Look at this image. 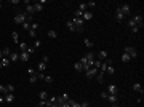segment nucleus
<instances>
[{
  "label": "nucleus",
  "mask_w": 144,
  "mask_h": 107,
  "mask_svg": "<svg viewBox=\"0 0 144 107\" xmlns=\"http://www.w3.org/2000/svg\"><path fill=\"white\" fill-rule=\"evenodd\" d=\"M34 8H35V11H38V13H40V11L43 10V5H42V3H38V2H37V3H34Z\"/></svg>",
  "instance_id": "nucleus-25"
},
{
  "label": "nucleus",
  "mask_w": 144,
  "mask_h": 107,
  "mask_svg": "<svg viewBox=\"0 0 144 107\" xmlns=\"http://www.w3.org/2000/svg\"><path fill=\"white\" fill-rule=\"evenodd\" d=\"M26 13H27V15H31V16H34V13H35L34 5H26Z\"/></svg>",
  "instance_id": "nucleus-13"
},
{
  "label": "nucleus",
  "mask_w": 144,
  "mask_h": 107,
  "mask_svg": "<svg viewBox=\"0 0 144 107\" xmlns=\"http://www.w3.org/2000/svg\"><path fill=\"white\" fill-rule=\"evenodd\" d=\"M107 101L112 102V104H117V94H109L107 96Z\"/></svg>",
  "instance_id": "nucleus-18"
},
{
  "label": "nucleus",
  "mask_w": 144,
  "mask_h": 107,
  "mask_svg": "<svg viewBox=\"0 0 144 107\" xmlns=\"http://www.w3.org/2000/svg\"><path fill=\"white\" fill-rule=\"evenodd\" d=\"M66 26H67V29H69L70 32H75V26H74V22H72V19H69V21L66 22Z\"/></svg>",
  "instance_id": "nucleus-15"
},
{
  "label": "nucleus",
  "mask_w": 144,
  "mask_h": 107,
  "mask_svg": "<svg viewBox=\"0 0 144 107\" xmlns=\"http://www.w3.org/2000/svg\"><path fill=\"white\" fill-rule=\"evenodd\" d=\"M95 56H98L99 61H104V59H107V51L106 50H101V51H99L98 54H95Z\"/></svg>",
  "instance_id": "nucleus-8"
},
{
  "label": "nucleus",
  "mask_w": 144,
  "mask_h": 107,
  "mask_svg": "<svg viewBox=\"0 0 144 107\" xmlns=\"http://www.w3.org/2000/svg\"><path fill=\"white\" fill-rule=\"evenodd\" d=\"M0 93H2V94H8V90H6L5 85H0Z\"/></svg>",
  "instance_id": "nucleus-35"
},
{
  "label": "nucleus",
  "mask_w": 144,
  "mask_h": 107,
  "mask_svg": "<svg viewBox=\"0 0 144 107\" xmlns=\"http://www.w3.org/2000/svg\"><path fill=\"white\" fill-rule=\"evenodd\" d=\"M48 37H50V38H56V37H58L56 31H48Z\"/></svg>",
  "instance_id": "nucleus-34"
},
{
  "label": "nucleus",
  "mask_w": 144,
  "mask_h": 107,
  "mask_svg": "<svg viewBox=\"0 0 144 107\" xmlns=\"http://www.w3.org/2000/svg\"><path fill=\"white\" fill-rule=\"evenodd\" d=\"M13 101H15V94H13V93L5 94V102H13Z\"/></svg>",
  "instance_id": "nucleus-16"
},
{
  "label": "nucleus",
  "mask_w": 144,
  "mask_h": 107,
  "mask_svg": "<svg viewBox=\"0 0 144 107\" xmlns=\"http://www.w3.org/2000/svg\"><path fill=\"white\" fill-rule=\"evenodd\" d=\"M45 77H47V75L43 74V72H37V78L38 80H45Z\"/></svg>",
  "instance_id": "nucleus-38"
},
{
  "label": "nucleus",
  "mask_w": 144,
  "mask_h": 107,
  "mask_svg": "<svg viewBox=\"0 0 144 107\" xmlns=\"http://www.w3.org/2000/svg\"><path fill=\"white\" fill-rule=\"evenodd\" d=\"M83 43H85V46H86V48H88V50H90L91 46H93V45H95V43L91 42L90 38H85V42H83Z\"/></svg>",
  "instance_id": "nucleus-24"
},
{
  "label": "nucleus",
  "mask_w": 144,
  "mask_h": 107,
  "mask_svg": "<svg viewBox=\"0 0 144 107\" xmlns=\"http://www.w3.org/2000/svg\"><path fill=\"white\" fill-rule=\"evenodd\" d=\"M26 21V13H18L15 16V22L16 24H22V22Z\"/></svg>",
  "instance_id": "nucleus-5"
},
{
  "label": "nucleus",
  "mask_w": 144,
  "mask_h": 107,
  "mask_svg": "<svg viewBox=\"0 0 144 107\" xmlns=\"http://www.w3.org/2000/svg\"><path fill=\"white\" fill-rule=\"evenodd\" d=\"M72 22H74V26H75V32H83L85 21H83L82 18H74V19H72Z\"/></svg>",
  "instance_id": "nucleus-1"
},
{
  "label": "nucleus",
  "mask_w": 144,
  "mask_h": 107,
  "mask_svg": "<svg viewBox=\"0 0 144 107\" xmlns=\"http://www.w3.org/2000/svg\"><path fill=\"white\" fill-rule=\"evenodd\" d=\"M118 8H120V11L123 13V16H125V18L130 15V5H120Z\"/></svg>",
  "instance_id": "nucleus-7"
},
{
  "label": "nucleus",
  "mask_w": 144,
  "mask_h": 107,
  "mask_svg": "<svg viewBox=\"0 0 144 107\" xmlns=\"http://www.w3.org/2000/svg\"><path fill=\"white\" fill-rule=\"evenodd\" d=\"M86 8H88V6H86V3H80V5H79V10L80 11H86Z\"/></svg>",
  "instance_id": "nucleus-39"
},
{
  "label": "nucleus",
  "mask_w": 144,
  "mask_h": 107,
  "mask_svg": "<svg viewBox=\"0 0 144 107\" xmlns=\"http://www.w3.org/2000/svg\"><path fill=\"white\" fill-rule=\"evenodd\" d=\"M3 102H5V97H3V96H0V104H3Z\"/></svg>",
  "instance_id": "nucleus-52"
},
{
  "label": "nucleus",
  "mask_w": 144,
  "mask_h": 107,
  "mask_svg": "<svg viewBox=\"0 0 144 107\" xmlns=\"http://www.w3.org/2000/svg\"><path fill=\"white\" fill-rule=\"evenodd\" d=\"M96 80H98V83H102L104 82V74L102 72H98L96 74Z\"/></svg>",
  "instance_id": "nucleus-21"
},
{
  "label": "nucleus",
  "mask_w": 144,
  "mask_h": 107,
  "mask_svg": "<svg viewBox=\"0 0 144 107\" xmlns=\"http://www.w3.org/2000/svg\"><path fill=\"white\" fill-rule=\"evenodd\" d=\"M2 58H3V53H2V50H0V61H2Z\"/></svg>",
  "instance_id": "nucleus-54"
},
{
  "label": "nucleus",
  "mask_w": 144,
  "mask_h": 107,
  "mask_svg": "<svg viewBox=\"0 0 144 107\" xmlns=\"http://www.w3.org/2000/svg\"><path fill=\"white\" fill-rule=\"evenodd\" d=\"M86 6H90V8H95V6H96V2H88V3H86Z\"/></svg>",
  "instance_id": "nucleus-45"
},
{
  "label": "nucleus",
  "mask_w": 144,
  "mask_h": 107,
  "mask_svg": "<svg viewBox=\"0 0 144 107\" xmlns=\"http://www.w3.org/2000/svg\"><path fill=\"white\" fill-rule=\"evenodd\" d=\"M8 59H10L11 62H16V61H19V54L16 53V51H11V54L8 56Z\"/></svg>",
  "instance_id": "nucleus-10"
},
{
  "label": "nucleus",
  "mask_w": 144,
  "mask_h": 107,
  "mask_svg": "<svg viewBox=\"0 0 144 107\" xmlns=\"http://www.w3.org/2000/svg\"><path fill=\"white\" fill-rule=\"evenodd\" d=\"M107 94H117V85L115 83H111L107 86Z\"/></svg>",
  "instance_id": "nucleus-6"
},
{
  "label": "nucleus",
  "mask_w": 144,
  "mask_h": 107,
  "mask_svg": "<svg viewBox=\"0 0 144 107\" xmlns=\"http://www.w3.org/2000/svg\"><path fill=\"white\" fill-rule=\"evenodd\" d=\"M106 72H107V74H109V75H114V74H115V69H114V67H112V66H107Z\"/></svg>",
  "instance_id": "nucleus-29"
},
{
  "label": "nucleus",
  "mask_w": 144,
  "mask_h": 107,
  "mask_svg": "<svg viewBox=\"0 0 144 107\" xmlns=\"http://www.w3.org/2000/svg\"><path fill=\"white\" fill-rule=\"evenodd\" d=\"M48 59H50V56H47V54H45V56L42 58V62H45V64H47V62H48Z\"/></svg>",
  "instance_id": "nucleus-46"
},
{
  "label": "nucleus",
  "mask_w": 144,
  "mask_h": 107,
  "mask_svg": "<svg viewBox=\"0 0 144 107\" xmlns=\"http://www.w3.org/2000/svg\"><path fill=\"white\" fill-rule=\"evenodd\" d=\"M130 29H131V32H133V34L139 32V27H138V26H133V27H130Z\"/></svg>",
  "instance_id": "nucleus-42"
},
{
  "label": "nucleus",
  "mask_w": 144,
  "mask_h": 107,
  "mask_svg": "<svg viewBox=\"0 0 144 107\" xmlns=\"http://www.w3.org/2000/svg\"><path fill=\"white\" fill-rule=\"evenodd\" d=\"M21 26H22V29H24V31H31V24H29L27 21H24Z\"/></svg>",
  "instance_id": "nucleus-33"
},
{
  "label": "nucleus",
  "mask_w": 144,
  "mask_h": 107,
  "mask_svg": "<svg viewBox=\"0 0 144 107\" xmlns=\"http://www.w3.org/2000/svg\"><path fill=\"white\" fill-rule=\"evenodd\" d=\"M0 67H2V61H0Z\"/></svg>",
  "instance_id": "nucleus-56"
},
{
  "label": "nucleus",
  "mask_w": 144,
  "mask_h": 107,
  "mask_svg": "<svg viewBox=\"0 0 144 107\" xmlns=\"http://www.w3.org/2000/svg\"><path fill=\"white\" fill-rule=\"evenodd\" d=\"M38 97H40V101H47L48 99V93L47 91H40V93H38Z\"/></svg>",
  "instance_id": "nucleus-17"
},
{
  "label": "nucleus",
  "mask_w": 144,
  "mask_h": 107,
  "mask_svg": "<svg viewBox=\"0 0 144 107\" xmlns=\"http://www.w3.org/2000/svg\"><path fill=\"white\" fill-rule=\"evenodd\" d=\"M91 18H93V13H91V11H83V15H82V19H83V21H90Z\"/></svg>",
  "instance_id": "nucleus-9"
},
{
  "label": "nucleus",
  "mask_w": 144,
  "mask_h": 107,
  "mask_svg": "<svg viewBox=\"0 0 144 107\" xmlns=\"http://www.w3.org/2000/svg\"><path fill=\"white\" fill-rule=\"evenodd\" d=\"M82 15H83V11H80L79 8L74 11V16H75V18H82Z\"/></svg>",
  "instance_id": "nucleus-36"
},
{
  "label": "nucleus",
  "mask_w": 144,
  "mask_h": 107,
  "mask_svg": "<svg viewBox=\"0 0 144 107\" xmlns=\"http://www.w3.org/2000/svg\"><path fill=\"white\" fill-rule=\"evenodd\" d=\"M27 48H29V45H27V43H19V50H21V53H22V51H27Z\"/></svg>",
  "instance_id": "nucleus-26"
},
{
  "label": "nucleus",
  "mask_w": 144,
  "mask_h": 107,
  "mask_svg": "<svg viewBox=\"0 0 144 107\" xmlns=\"http://www.w3.org/2000/svg\"><path fill=\"white\" fill-rule=\"evenodd\" d=\"M133 90L136 91V93H139V94H143L144 91H143V86H141V83H134L133 85Z\"/></svg>",
  "instance_id": "nucleus-14"
},
{
  "label": "nucleus",
  "mask_w": 144,
  "mask_h": 107,
  "mask_svg": "<svg viewBox=\"0 0 144 107\" xmlns=\"http://www.w3.org/2000/svg\"><path fill=\"white\" fill-rule=\"evenodd\" d=\"M27 74H29V75H34V74H37V70L31 67V69H27Z\"/></svg>",
  "instance_id": "nucleus-44"
},
{
  "label": "nucleus",
  "mask_w": 144,
  "mask_h": 107,
  "mask_svg": "<svg viewBox=\"0 0 144 107\" xmlns=\"http://www.w3.org/2000/svg\"><path fill=\"white\" fill-rule=\"evenodd\" d=\"M2 53H3V56H5V58H8V56L11 54V50L10 48H3V50H2Z\"/></svg>",
  "instance_id": "nucleus-30"
},
{
  "label": "nucleus",
  "mask_w": 144,
  "mask_h": 107,
  "mask_svg": "<svg viewBox=\"0 0 144 107\" xmlns=\"http://www.w3.org/2000/svg\"><path fill=\"white\" fill-rule=\"evenodd\" d=\"M40 46H42V42H40V40H35V42H34V48L37 50V48H40Z\"/></svg>",
  "instance_id": "nucleus-40"
},
{
  "label": "nucleus",
  "mask_w": 144,
  "mask_h": 107,
  "mask_svg": "<svg viewBox=\"0 0 144 107\" xmlns=\"http://www.w3.org/2000/svg\"><path fill=\"white\" fill-rule=\"evenodd\" d=\"M123 18H125V16H123V13L120 11V8L117 6V8H115V19H117V21H123Z\"/></svg>",
  "instance_id": "nucleus-12"
},
{
  "label": "nucleus",
  "mask_w": 144,
  "mask_h": 107,
  "mask_svg": "<svg viewBox=\"0 0 144 107\" xmlns=\"http://www.w3.org/2000/svg\"><path fill=\"white\" fill-rule=\"evenodd\" d=\"M43 106H47V101H40L38 102V107H43Z\"/></svg>",
  "instance_id": "nucleus-50"
},
{
  "label": "nucleus",
  "mask_w": 144,
  "mask_h": 107,
  "mask_svg": "<svg viewBox=\"0 0 144 107\" xmlns=\"http://www.w3.org/2000/svg\"><path fill=\"white\" fill-rule=\"evenodd\" d=\"M27 53H29V54H34V53H35V48H34V46H29V48H27Z\"/></svg>",
  "instance_id": "nucleus-43"
},
{
  "label": "nucleus",
  "mask_w": 144,
  "mask_h": 107,
  "mask_svg": "<svg viewBox=\"0 0 144 107\" xmlns=\"http://www.w3.org/2000/svg\"><path fill=\"white\" fill-rule=\"evenodd\" d=\"M67 101H69L70 107H80V104H79V102H75L74 99H70V97H69V99H67Z\"/></svg>",
  "instance_id": "nucleus-31"
},
{
  "label": "nucleus",
  "mask_w": 144,
  "mask_h": 107,
  "mask_svg": "<svg viewBox=\"0 0 144 107\" xmlns=\"http://www.w3.org/2000/svg\"><path fill=\"white\" fill-rule=\"evenodd\" d=\"M5 86H6V90H8V93H13V91H15V85L8 83V85H5Z\"/></svg>",
  "instance_id": "nucleus-37"
},
{
  "label": "nucleus",
  "mask_w": 144,
  "mask_h": 107,
  "mask_svg": "<svg viewBox=\"0 0 144 107\" xmlns=\"http://www.w3.org/2000/svg\"><path fill=\"white\" fill-rule=\"evenodd\" d=\"M99 70L96 69V67H90L88 70H85V75L88 77V78H93V77H96V74H98Z\"/></svg>",
  "instance_id": "nucleus-4"
},
{
  "label": "nucleus",
  "mask_w": 144,
  "mask_h": 107,
  "mask_svg": "<svg viewBox=\"0 0 144 107\" xmlns=\"http://www.w3.org/2000/svg\"><path fill=\"white\" fill-rule=\"evenodd\" d=\"M107 96H109V94H107V91H102V93H101V97H102V99H107Z\"/></svg>",
  "instance_id": "nucleus-47"
},
{
  "label": "nucleus",
  "mask_w": 144,
  "mask_h": 107,
  "mask_svg": "<svg viewBox=\"0 0 144 107\" xmlns=\"http://www.w3.org/2000/svg\"><path fill=\"white\" fill-rule=\"evenodd\" d=\"M48 107H59V106H58V104H56V102H54V104H50V106H48Z\"/></svg>",
  "instance_id": "nucleus-53"
},
{
  "label": "nucleus",
  "mask_w": 144,
  "mask_h": 107,
  "mask_svg": "<svg viewBox=\"0 0 144 107\" xmlns=\"http://www.w3.org/2000/svg\"><path fill=\"white\" fill-rule=\"evenodd\" d=\"M45 82H47V83H51L53 78H51V77H45Z\"/></svg>",
  "instance_id": "nucleus-48"
},
{
  "label": "nucleus",
  "mask_w": 144,
  "mask_h": 107,
  "mask_svg": "<svg viewBox=\"0 0 144 107\" xmlns=\"http://www.w3.org/2000/svg\"><path fill=\"white\" fill-rule=\"evenodd\" d=\"M45 69H47V64H45V62H38V70L37 72H43Z\"/></svg>",
  "instance_id": "nucleus-27"
},
{
  "label": "nucleus",
  "mask_w": 144,
  "mask_h": 107,
  "mask_svg": "<svg viewBox=\"0 0 144 107\" xmlns=\"http://www.w3.org/2000/svg\"><path fill=\"white\" fill-rule=\"evenodd\" d=\"M37 80H38V78H37V74H34V75H31V77H29V83H35Z\"/></svg>",
  "instance_id": "nucleus-32"
},
{
  "label": "nucleus",
  "mask_w": 144,
  "mask_h": 107,
  "mask_svg": "<svg viewBox=\"0 0 144 107\" xmlns=\"http://www.w3.org/2000/svg\"><path fill=\"white\" fill-rule=\"evenodd\" d=\"M107 66H109V64H107L106 61H102V62H101V66H99V72H102V74H106V69H107Z\"/></svg>",
  "instance_id": "nucleus-19"
},
{
  "label": "nucleus",
  "mask_w": 144,
  "mask_h": 107,
  "mask_svg": "<svg viewBox=\"0 0 144 107\" xmlns=\"http://www.w3.org/2000/svg\"><path fill=\"white\" fill-rule=\"evenodd\" d=\"M10 59L8 58H5V56H3V58H2V67H6V66H10Z\"/></svg>",
  "instance_id": "nucleus-23"
},
{
  "label": "nucleus",
  "mask_w": 144,
  "mask_h": 107,
  "mask_svg": "<svg viewBox=\"0 0 144 107\" xmlns=\"http://www.w3.org/2000/svg\"><path fill=\"white\" fill-rule=\"evenodd\" d=\"M112 107H118V106H117V104H112Z\"/></svg>",
  "instance_id": "nucleus-55"
},
{
  "label": "nucleus",
  "mask_w": 144,
  "mask_h": 107,
  "mask_svg": "<svg viewBox=\"0 0 144 107\" xmlns=\"http://www.w3.org/2000/svg\"><path fill=\"white\" fill-rule=\"evenodd\" d=\"M29 35H31L32 38H35V31H29Z\"/></svg>",
  "instance_id": "nucleus-49"
},
{
  "label": "nucleus",
  "mask_w": 144,
  "mask_h": 107,
  "mask_svg": "<svg viewBox=\"0 0 144 107\" xmlns=\"http://www.w3.org/2000/svg\"><path fill=\"white\" fill-rule=\"evenodd\" d=\"M11 37H13V42H15V43H19V37H18V32H15V31H13Z\"/></svg>",
  "instance_id": "nucleus-28"
},
{
  "label": "nucleus",
  "mask_w": 144,
  "mask_h": 107,
  "mask_svg": "<svg viewBox=\"0 0 144 107\" xmlns=\"http://www.w3.org/2000/svg\"><path fill=\"white\" fill-rule=\"evenodd\" d=\"M123 53H127L131 59H134L136 56H138V51H136L134 46H125V51H123Z\"/></svg>",
  "instance_id": "nucleus-2"
},
{
  "label": "nucleus",
  "mask_w": 144,
  "mask_h": 107,
  "mask_svg": "<svg viewBox=\"0 0 144 107\" xmlns=\"http://www.w3.org/2000/svg\"><path fill=\"white\" fill-rule=\"evenodd\" d=\"M37 29H38V24L37 22H32L31 24V31H37Z\"/></svg>",
  "instance_id": "nucleus-41"
},
{
  "label": "nucleus",
  "mask_w": 144,
  "mask_h": 107,
  "mask_svg": "<svg viewBox=\"0 0 144 107\" xmlns=\"http://www.w3.org/2000/svg\"><path fill=\"white\" fill-rule=\"evenodd\" d=\"M120 61H122V62H128V61H131V58H130L127 53H123L122 56H120Z\"/></svg>",
  "instance_id": "nucleus-22"
},
{
  "label": "nucleus",
  "mask_w": 144,
  "mask_h": 107,
  "mask_svg": "<svg viewBox=\"0 0 144 107\" xmlns=\"http://www.w3.org/2000/svg\"><path fill=\"white\" fill-rule=\"evenodd\" d=\"M29 58H31V54L27 53V51H22V53H19V61H29Z\"/></svg>",
  "instance_id": "nucleus-11"
},
{
  "label": "nucleus",
  "mask_w": 144,
  "mask_h": 107,
  "mask_svg": "<svg viewBox=\"0 0 144 107\" xmlns=\"http://www.w3.org/2000/svg\"><path fill=\"white\" fill-rule=\"evenodd\" d=\"M37 107H38V106H37Z\"/></svg>",
  "instance_id": "nucleus-58"
},
{
  "label": "nucleus",
  "mask_w": 144,
  "mask_h": 107,
  "mask_svg": "<svg viewBox=\"0 0 144 107\" xmlns=\"http://www.w3.org/2000/svg\"><path fill=\"white\" fill-rule=\"evenodd\" d=\"M74 69L77 70V72H83V66L80 64V61H77V62L74 64Z\"/></svg>",
  "instance_id": "nucleus-20"
},
{
  "label": "nucleus",
  "mask_w": 144,
  "mask_h": 107,
  "mask_svg": "<svg viewBox=\"0 0 144 107\" xmlns=\"http://www.w3.org/2000/svg\"><path fill=\"white\" fill-rule=\"evenodd\" d=\"M0 8H2V3H0Z\"/></svg>",
  "instance_id": "nucleus-57"
},
{
  "label": "nucleus",
  "mask_w": 144,
  "mask_h": 107,
  "mask_svg": "<svg viewBox=\"0 0 144 107\" xmlns=\"http://www.w3.org/2000/svg\"><path fill=\"white\" fill-rule=\"evenodd\" d=\"M80 107H88V102H86V101H83L82 104H80Z\"/></svg>",
  "instance_id": "nucleus-51"
},
{
  "label": "nucleus",
  "mask_w": 144,
  "mask_h": 107,
  "mask_svg": "<svg viewBox=\"0 0 144 107\" xmlns=\"http://www.w3.org/2000/svg\"><path fill=\"white\" fill-rule=\"evenodd\" d=\"M131 21H133L134 24L139 27V29H143V16H141V15H136V16H133V18H131Z\"/></svg>",
  "instance_id": "nucleus-3"
}]
</instances>
